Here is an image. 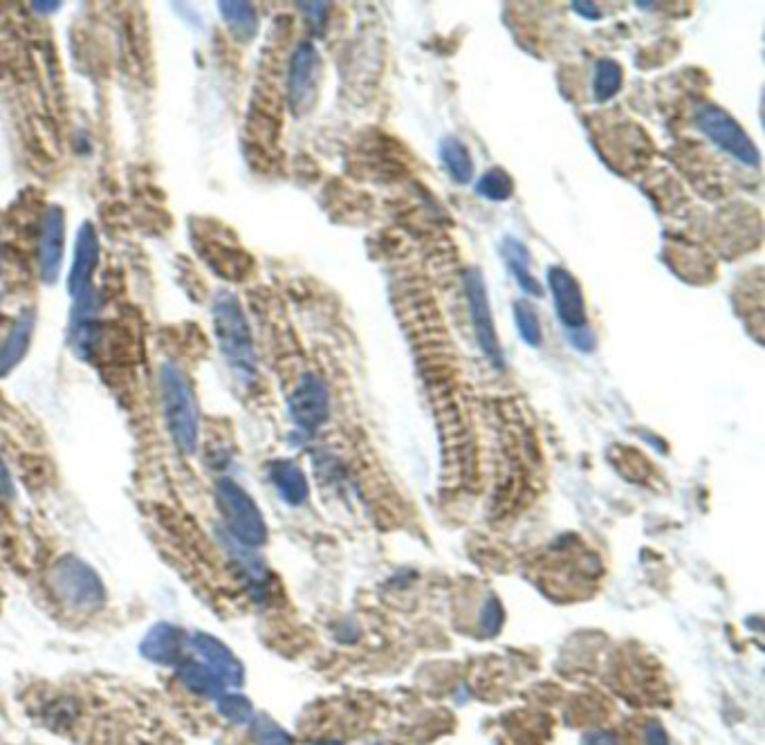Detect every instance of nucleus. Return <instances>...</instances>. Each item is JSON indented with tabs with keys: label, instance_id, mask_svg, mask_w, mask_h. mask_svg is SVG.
<instances>
[{
	"label": "nucleus",
	"instance_id": "nucleus-8",
	"mask_svg": "<svg viewBox=\"0 0 765 745\" xmlns=\"http://www.w3.org/2000/svg\"><path fill=\"white\" fill-rule=\"evenodd\" d=\"M288 413L303 434H315L330 418L328 384L317 373H303L288 398Z\"/></svg>",
	"mask_w": 765,
	"mask_h": 745
},
{
	"label": "nucleus",
	"instance_id": "nucleus-11",
	"mask_svg": "<svg viewBox=\"0 0 765 745\" xmlns=\"http://www.w3.org/2000/svg\"><path fill=\"white\" fill-rule=\"evenodd\" d=\"M189 647L202 665H207L214 674L225 680L227 687L243 683L245 669L241 660L236 658V653L223 640L209 636V633H196V636L189 638Z\"/></svg>",
	"mask_w": 765,
	"mask_h": 745
},
{
	"label": "nucleus",
	"instance_id": "nucleus-14",
	"mask_svg": "<svg viewBox=\"0 0 765 745\" xmlns=\"http://www.w3.org/2000/svg\"><path fill=\"white\" fill-rule=\"evenodd\" d=\"M97 261H99L97 229L92 223H84L77 234L75 261H72L70 279H68V290L72 294V299H79L81 294H86L90 290V281H92V274H95Z\"/></svg>",
	"mask_w": 765,
	"mask_h": 745
},
{
	"label": "nucleus",
	"instance_id": "nucleus-34",
	"mask_svg": "<svg viewBox=\"0 0 765 745\" xmlns=\"http://www.w3.org/2000/svg\"><path fill=\"white\" fill-rule=\"evenodd\" d=\"M32 7L36 9V12H41V14H52V12H57V9L61 7V3H32Z\"/></svg>",
	"mask_w": 765,
	"mask_h": 745
},
{
	"label": "nucleus",
	"instance_id": "nucleus-13",
	"mask_svg": "<svg viewBox=\"0 0 765 745\" xmlns=\"http://www.w3.org/2000/svg\"><path fill=\"white\" fill-rule=\"evenodd\" d=\"M63 243H66V216H63V209L59 205H52L45 211L39 245V270L45 283H54L59 279Z\"/></svg>",
	"mask_w": 765,
	"mask_h": 745
},
{
	"label": "nucleus",
	"instance_id": "nucleus-32",
	"mask_svg": "<svg viewBox=\"0 0 765 745\" xmlns=\"http://www.w3.org/2000/svg\"><path fill=\"white\" fill-rule=\"evenodd\" d=\"M14 481H12V474H9L7 465L3 463V458H0V496H5V499H9V496H14Z\"/></svg>",
	"mask_w": 765,
	"mask_h": 745
},
{
	"label": "nucleus",
	"instance_id": "nucleus-18",
	"mask_svg": "<svg viewBox=\"0 0 765 745\" xmlns=\"http://www.w3.org/2000/svg\"><path fill=\"white\" fill-rule=\"evenodd\" d=\"M225 546L234 566L241 570L247 588H250L256 600H263L267 591H270V573H267L263 559L254 553V548L241 546L229 535H225Z\"/></svg>",
	"mask_w": 765,
	"mask_h": 745
},
{
	"label": "nucleus",
	"instance_id": "nucleus-16",
	"mask_svg": "<svg viewBox=\"0 0 765 745\" xmlns=\"http://www.w3.org/2000/svg\"><path fill=\"white\" fill-rule=\"evenodd\" d=\"M267 478H270V483L274 485V490L279 492L281 499L288 505H292V508H299V505L308 501L310 496L308 478L294 461H288V458H276V461L267 465Z\"/></svg>",
	"mask_w": 765,
	"mask_h": 745
},
{
	"label": "nucleus",
	"instance_id": "nucleus-28",
	"mask_svg": "<svg viewBox=\"0 0 765 745\" xmlns=\"http://www.w3.org/2000/svg\"><path fill=\"white\" fill-rule=\"evenodd\" d=\"M297 7L301 9L303 16L308 18V23L315 27V32L324 30V25L328 21V9H330L328 3H299Z\"/></svg>",
	"mask_w": 765,
	"mask_h": 745
},
{
	"label": "nucleus",
	"instance_id": "nucleus-25",
	"mask_svg": "<svg viewBox=\"0 0 765 745\" xmlns=\"http://www.w3.org/2000/svg\"><path fill=\"white\" fill-rule=\"evenodd\" d=\"M216 710L220 716H225L229 723L236 725H250V721L256 716L254 705L247 696L236 694V692H225L223 696L216 701Z\"/></svg>",
	"mask_w": 765,
	"mask_h": 745
},
{
	"label": "nucleus",
	"instance_id": "nucleus-9",
	"mask_svg": "<svg viewBox=\"0 0 765 745\" xmlns=\"http://www.w3.org/2000/svg\"><path fill=\"white\" fill-rule=\"evenodd\" d=\"M548 288L552 292V301H555L557 317L564 326L566 333L570 330H579L588 326L586 319V299L582 292V285L575 279V274L561 268V265H550L548 268Z\"/></svg>",
	"mask_w": 765,
	"mask_h": 745
},
{
	"label": "nucleus",
	"instance_id": "nucleus-24",
	"mask_svg": "<svg viewBox=\"0 0 765 745\" xmlns=\"http://www.w3.org/2000/svg\"><path fill=\"white\" fill-rule=\"evenodd\" d=\"M512 312H514L516 330H519L523 342L532 348L541 346L543 330H541V321H539L537 310L532 308V303L525 301V299H516L514 306H512Z\"/></svg>",
	"mask_w": 765,
	"mask_h": 745
},
{
	"label": "nucleus",
	"instance_id": "nucleus-21",
	"mask_svg": "<svg viewBox=\"0 0 765 745\" xmlns=\"http://www.w3.org/2000/svg\"><path fill=\"white\" fill-rule=\"evenodd\" d=\"M220 16L227 23L229 32H232L238 41H252L258 32V14L254 5L241 3V0H220L218 3Z\"/></svg>",
	"mask_w": 765,
	"mask_h": 745
},
{
	"label": "nucleus",
	"instance_id": "nucleus-3",
	"mask_svg": "<svg viewBox=\"0 0 765 745\" xmlns=\"http://www.w3.org/2000/svg\"><path fill=\"white\" fill-rule=\"evenodd\" d=\"M50 588L66 609L95 613L106 604V586L90 564L75 555H63L50 568Z\"/></svg>",
	"mask_w": 765,
	"mask_h": 745
},
{
	"label": "nucleus",
	"instance_id": "nucleus-5",
	"mask_svg": "<svg viewBox=\"0 0 765 745\" xmlns=\"http://www.w3.org/2000/svg\"><path fill=\"white\" fill-rule=\"evenodd\" d=\"M694 124L709 142L716 144L718 149L730 155L736 162L752 169H757L761 164V153L757 144L752 142L748 131H745L725 108L716 104H700L696 108Z\"/></svg>",
	"mask_w": 765,
	"mask_h": 745
},
{
	"label": "nucleus",
	"instance_id": "nucleus-20",
	"mask_svg": "<svg viewBox=\"0 0 765 745\" xmlns=\"http://www.w3.org/2000/svg\"><path fill=\"white\" fill-rule=\"evenodd\" d=\"M440 151V162L442 167L447 169L451 180L458 182V185H467V182L474 180V160L469 155L467 146L458 140V137H445L438 146Z\"/></svg>",
	"mask_w": 765,
	"mask_h": 745
},
{
	"label": "nucleus",
	"instance_id": "nucleus-12",
	"mask_svg": "<svg viewBox=\"0 0 765 745\" xmlns=\"http://www.w3.org/2000/svg\"><path fill=\"white\" fill-rule=\"evenodd\" d=\"M189 645V638L184 629L173 622H158L146 631V636L140 645L142 656L155 665H180L184 660V649Z\"/></svg>",
	"mask_w": 765,
	"mask_h": 745
},
{
	"label": "nucleus",
	"instance_id": "nucleus-17",
	"mask_svg": "<svg viewBox=\"0 0 765 745\" xmlns=\"http://www.w3.org/2000/svg\"><path fill=\"white\" fill-rule=\"evenodd\" d=\"M501 256L505 265H508L510 274L514 277L516 285L528 294V297H534V299H541L543 297V288L541 283L537 281V277L530 272V265H532V254L528 250V245H525L523 241H519L516 236H505L501 241Z\"/></svg>",
	"mask_w": 765,
	"mask_h": 745
},
{
	"label": "nucleus",
	"instance_id": "nucleus-31",
	"mask_svg": "<svg viewBox=\"0 0 765 745\" xmlns=\"http://www.w3.org/2000/svg\"><path fill=\"white\" fill-rule=\"evenodd\" d=\"M582 745H620V741H617V737H615L613 732L595 730V732H588L586 734Z\"/></svg>",
	"mask_w": 765,
	"mask_h": 745
},
{
	"label": "nucleus",
	"instance_id": "nucleus-26",
	"mask_svg": "<svg viewBox=\"0 0 765 745\" xmlns=\"http://www.w3.org/2000/svg\"><path fill=\"white\" fill-rule=\"evenodd\" d=\"M250 730L256 745H294L290 734L272 719H267V716L256 714L250 721Z\"/></svg>",
	"mask_w": 765,
	"mask_h": 745
},
{
	"label": "nucleus",
	"instance_id": "nucleus-23",
	"mask_svg": "<svg viewBox=\"0 0 765 745\" xmlns=\"http://www.w3.org/2000/svg\"><path fill=\"white\" fill-rule=\"evenodd\" d=\"M476 193L478 196H483L485 200L505 202L514 196V180L505 169L494 167L490 171H485L483 176L478 178Z\"/></svg>",
	"mask_w": 765,
	"mask_h": 745
},
{
	"label": "nucleus",
	"instance_id": "nucleus-22",
	"mask_svg": "<svg viewBox=\"0 0 765 745\" xmlns=\"http://www.w3.org/2000/svg\"><path fill=\"white\" fill-rule=\"evenodd\" d=\"M624 72L622 66L613 59H599L593 75V97L597 104L611 101L622 90Z\"/></svg>",
	"mask_w": 765,
	"mask_h": 745
},
{
	"label": "nucleus",
	"instance_id": "nucleus-2",
	"mask_svg": "<svg viewBox=\"0 0 765 745\" xmlns=\"http://www.w3.org/2000/svg\"><path fill=\"white\" fill-rule=\"evenodd\" d=\"M160 402L173 445L182 454H193L200 438V413L191 384L178 366L162 364L160 369Z\"/></svg>",
	"mask_w": 765,
	"mask_h": 745
},
{
	"label": "nucleus",
	"instance_id": "nucleus-35",
	"mask_svg": "<svg viewBox=\"0 0 765 745\" xmlns=\"http://www.w3.org/2000/svg\"><path fill=\"white\" fill-rule=\"evenodd\" d=\"M0 604H3V593H0Z\"/></svg>",
	"mask_w": 765,
	"mask_h": 745
},
{
	"label": "nucleus",
	"instance_id": "nucleus-1",
	"mask_svg": "<svg viewBox=\"0 0 765 745\" xmlns=\"http://www.w3.org/2000/svg\"><path fill=\"white\" fill-rule=\"evenodd\" d=\"M211 321L220 353L241 380L250 382L256 377V353L250 324L245 310L232 292H218L211 303Z\"/></svg>",
	"mask_w": 765,
	"mask_h": 745
},
{
	"label": "nucleus",
	"instance_id": "nucleus-33",
	"mask_svg": "<svg viewBox=\"0 0 765 745\" xmlns=\"http://www.w3.org/2000/svg\"><path fill=\"white\" fill-rule=\"evenodd\" d=\"M570 7H573L579 16L588 18V21H599V18H602L595 3H579V0H575V3H570Z\"/></svg>",
	"mask_w": 765,
	"mask_h": 745
},
{
	"label": "nucleus",
	"instance_id": "nucleus-27",
	"mask_svg": "<svg viewBox=\"0 0 765 745\" xmlns=\"http://www.w3.org/2000/svg\"><path fill=\"white\" fill-rule=\"evenodd\" d=\"M501 624H503V609H501L499 600H494L492 597V600L485 602L483 611H481V629H483L485 636H496V633H499V629H501Z\"/></svg>",
	"mask_w": 765,
	"mask_h": 745
},
{
	"label": "nucleus",
	"instance_id": "nucleus-19",
	"mask_svg": "<svg viewBox=\"0 0 765 745\" xmlns=\"http://www.w3.org/2000/svg\"><path fill=\"white\" fill-rule=\"evenodd\" d=\"M178 680L189 689V692L205 696V698H214V701H218V698L227 692L225 680L218 674H214L207 665H202V662H196V660L180 662Z\"/></svg>",
	"mask_w": 765,
	"mask_h": 745
},
{
	"label": "nucleus",
	"instance_id": "nucleus-10",
	"mask_svg": "<svg viewBox=\"0 0 765 745\" xmlns=\"http://www.w3.org/2000/svg\"><path fill=\"white\" fill-rule=\"evenodd\" d=\"M99 310L101 299L95 290H88L75 299V310H72V324H70V344L72 351L84 360H90L92 353L97 351L101 328H99Z\"/></svg>",
	"mask_w": 765,
	"mask_h": 745
},
{
	"label": "nucleus",
	"instance_id": "nucleus-7",
	"mask_svg": "<svg viewBox=\"0 0 765 745\" xmlns=\"http://www.w3.org/2000/svg\"><path fill=\"white\" fill-rule=\"evenodd\" d=\"M321 81V57L315 45L303 41L292 52L288 68V104L294 117L308 115L317 104Z\"/></svg>",
	"mask_w": 765,
	"mask_h": 745
},
{
	"label": "nucleus",
	"instance_id": "nucleus-30",
	"mask_svg": "<svg viewBox=\"0 0 765 745\" xmlns=\"http://www.w3.org/2000/svg\"><path fill=\"white\" fill-rule=\"evenodd\" d=\"M644 741L647 745H669V737L665 728L660 723H649L647 730H644Z\"/></svg>",
	"mask_w": 765,
	"mask_h": 745
},
{
	"label": "nucleus",
	"instance_id": "nucleus-6",
	"mask_svg": "<svg viewBox=\"0 0 765 745\" xmlns=\"http://www.w3.org/2000/svg\"><path fill=\"white\" fill-rule=\"evenodd\" d=\"M465 294H467V306H469V319H472L478 346H481L483 355L492 362L494 369H503V353L499 344V333H496L494 317H492L490 294H487L483 272L478 268H469L465 272Z\"/></svg>",
	"mask_w": 765,
	"mask_h": 745
},
{
	"label": "nucleus",
	"instance_id": "nucleus-4",
	"mask_svg": "<svg viewBox=\"0 0 765 745\" xmlns=\"http://www.w3.org/2000/svg\"><path fill=\"white\" fill-rule=\"evenodd\" d=\"M214 494L227 535L245 548H261L267 541V523L252 496L232 478H218Z\"/></svg>",
	"mask_w": 765,
	"mask_h": 745
},
{
	"label": "nucleus",
	"instance_id": "nucleus-29",
	"mask_svg": "<svg viewBox=\"0 0 765 745\" xmlns=\"http://www.w3.org/2000/svg\"><path fill=\"white\" fill-rule=\"evenodd\" d=\"M566 339L577 348V351H582V353H591L593 348L597 346V337L588 326L579 328V330H570V333H566Z\"/></svg>",
	"mask_w": 765,
	"mask_h": 745
},
{
	"label": "nucleus",
	"instance_id": "nucleus-15",
	"mask_svg": "<svg viewBox=\"0 0 765 745\" xmlns=\"http://www.w3.org/2000/svg\"><path fill=\"white\" fill-rule=\"evenodd\" d=\"M36 328V310L27 308L16 317L14 326L9 328L5 342L0 344V377L12 373L23 357L30 351L32 335Z\"/></svg>",
	"mask_w": 765,
	"mask_h": 745
}]
</instances>
